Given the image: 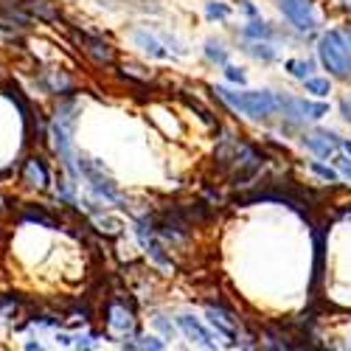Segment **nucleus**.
<instances>
[{"instance_id":"1","label":"nucleus","mask_w":351,"mask_h":351,"mask_svg":"<svg viewBox=\"0 0 351 351\" xmlns=\"http://www.w3.org/2000/svg\"><path fill=\"white\" fill-rule=\"evenodd\" d=\"M219 99L233 107L237 112H245L250 119H270L278 112V96L270 90H228V87H217Z\"/></svg>"},{"instance_id":"2","label":"nucleus","mask_w":351,"mask_h":351,"mask_svg":"<svg viewBox=\"0 0 351 351\" xmlns=\"http://www.w3.org/2000/svg\"><path fill=\"white\" fill-rule=\"evenodd\" d=\"M317 53L324 68L335 79H348L351 76V45L340 32H326L317 43Z\"/></svg>"},{"instance_id":"3","label":"nucleus","mask_w":351,"mask_h":351,"mask_svg":"<svg viewBox=\"0 0 351 351\" xmlns=\"http://www.w3.org/2000/svg\"><path fill=\"white\" fill-rule=\"evenodd\" d=\"M79 171L84 174L87 180H90V186H93V191L104 199V202H115V206H124V194L119 191V186L112 183V178L110 174H104V169H101V163H96L93 158H79Z\"/></svg>"},{"instance_id":"4","label":"nucleus","mask_w":351,"mask_h":351,"mask_svg":"<svg viewBox=\"0 0 351 351\" xmlns=\"http://www.w3.org/2000/svg\"><path fill=\"white\" fill-rule=\"evenodd\" d=\"M278 110L284 112V119L292 124H304V121H317L329 112V104H315L306 99H292V96H278Z\"/></svg>"},{"instance_id":"5","label":"nucleus","mask_w":351,"mask_h":351,"mask_svg":"<svg viewBox=\"0 0 351 351\" xmlns=\"http://www.w3.org/2000/svg\"><path fill=\"white\" fill-rule=\"evenodd\" d=\"M135 332V315L132 309H127V304L121 301H110L107 304V335L115 340H127Z\"/></svg>"},{"instance_id":"6","label":"nucleus","mask_w":351,"mask_h":351,"mask_svg":"<svg viewBox=\"0 0 351 351\" xmlns=\"http://www.w3.org/2000/svg\"><path fill=\"white\" fill-rule=\"evenodd\" d=\"M278 9L284 12V17L298 28V32H312L317 25L315 20V12H312V3L309 0H276Z\"/></svg>"},{"instance_id":"7","label":"nucleus","mask_w":351,"mask_h":351,"mask_svg":"<svg viewBox=\"0 0 351 351\" xmlns=\"http://www.w3.org/2000/svg\"><path fill=\"white\" fill-rule=\"evenodd\" d=\"M304 146H306V149H312L315 155H320V158H329V155H335L337 146H343V141H340L335 132L317 130V132L304 135Z\"/></svg>"},{"instance_id":"8","label":"nucleus","mask_w":351,"mask_h":351,"mask_svg":"<svg viewBox=\"0 0 351 351\" xmlns=\"http://www.w3.org/2000/svg\"><path fill=\"white\" fill-rule=\"evenodd\" d=\"M178 326L191 337V340H197L199 346H206V348H217V343H214V337H211V332L199 324L197 317H191V315H180L178 317Z\"/></svg>"},{"instance_id":"9","label":"nucleus","mask_w":351,"mask_h":351,"mask_svg":"<svg viewBox=\"0 0 351 351\" xmlns=\"http://www.w3.org/2000/svg\"><path fill=\"white\" fill-rule=\"evenodd\" d=\"M132 40H135V45L143 51V53H149V56H155V60H169V51L160 45V40L155 37V34H149V32H143V28H135L132 32Z\"/></svg>"},{"instance_id":"10","label":"nucleus","mask_w":351,"mask_h":351,"mask_svg":"<svg viewBox=\"0 0 351 351\" xmlns=\"http://www.w3.org/2000/svg\"><path fill=\"white\" fill-rule=\"evenodd\" d=\"M48 169L40 158H28L25 166H23V183H28L32 189H45L48 186Z\"/></svg>"},{"instance_id":"11","label":"nucleus","mask_w":351,"mask_h":351,"mask_svg":"<svg viewBox=\"0 0 351 351\" xmlns=\"http://www.w3.org/2000/svg\"><path fill=\"white\" fill-rule=\"evenodd\" d=\"M76 40L82 43V48H84L87 53H90L96 62H107V65L112 62V48H110L104 40H99V37H90V34H76Z\"/></svg>"},{"instance_id":"12","label":"nucleus","mask_w":351,"mask_h":351,"mask_svg":"<svg viewBox=\"0 0 351 351\" xmlns=\"http://www.w3.org/2000/svg\"><path fill=\"white\" fill-rule=\"evenodd\" d=\"M242 34L250 37V40H270L273 37V28L267 23H261V20H253V23H247L242 28Z\"/></svg>"},{"instance_id":"13","label":"nucleus","mask_w":351,"mask_h":351,"mask_svg":"<svg viewBox=\"0 0 351 351\" xmlns=\"http://www.w3.org/2000/svg\"><path fill=\"white\" fill-rule=\"evenodd\" d=\"M247 53L250 56H256V60H261V62H273L276 60V48L270 45V43H253V45H247Z\"/></svg>"},{"instance_id":"14","label":"nucleus","mask_w":351,"mask_h":351,"mask_svg":"<svg viewBox=\"0 0 351 351\" xmlns=\"http://www.w3.org/2000/svg\"><path fill=\"white\" fill-rule=\"evenodd\" d=\"M206 56H208L211 62H217V65H228V51H225V45L217 43V40H208V43H206Z\"/></svg>"},{"instance_id":"15","label":"nucleus","mask_w":351,"mask_h":351,"mask_svg":"<svg viewBox=\"0 0 351 351\" xmlns=\"http://www.w3.org/2000/svg\"><path fill=\"white\" fill-rule=\"evenodd\" d=\"M292 76H298V79H309V73L315 71V65L309 62V60H287V65H284Z\"/></svg>"},{"instance_id":"16","label":"nucleus","mask_w":351,"mask_h":351,"mask_svg":"<svg viewBox=\"0 0 351 351\" xmlns=\"http://www.w3.org/2000/svg\"><path fill=\"white\" fill-rule=\"evenodd\" d=\"M124 348H155V351H160L163 343L158 337H138V340H124Z\"/></svg>"},{"instance_id":"17","label":"nucleus","mask_w":351,"mask_h":351,"mask_svg":"<svg viewBox=\"0 0 351 351\" xmlns=\"http://www.w3.org/2000/svg\"><path fill=\"white\" fill-rule=\"evenodd\" d=\"M306 82V93L312 96H329V79H304Z\"/></svg>"},{"instance_id":"18","label":"nucleus","mask_w":351,"mask_h":351,"mask_svg":"<svg viewBox=\"0 0 351 351\" xmlns=\"http://www.w3.org/2000/svg\"><path fill=\"white\" fill-rule=\"evenodd\" d=\"M206 14H208L211 20H228V17H230V9H228L225 3H217V0H211V3L206 6Z\"/></svg>"},{"instance_id":"19","label":"nucleus","mask_w":351,"mask_h":351,"mask_svg":"<svg viewBox=\"0 0 351 351\" xmlns=\"http://www.w3.org/2000/svg\"><path fill=\"white\" fill-rule=\"evenodd\" d=\"M309 169L317 174L320 180H326V183H335V180H337V171L329 169V166H324V163H309Z\"/></svg>"},{"instance_id":"20","label":"nucleus","mask_w":351,"mask_h":351,"mask_svg":"<svg viewBox=\"0 0 351 351\" xmlns=\"http://www.w3.org/2000/svg\"><path fill=\"white\" fill-rule=\"evenodd\" d=\"M96 222L101 225V230H104V233H110V237H115V233L121 230V222H119V219H110V217L104 219V217H99Z\"/></svg>"},{"instance_id":"21","label":"nucleus","mask_w":351,"mask_h":351,"mask_svg":"<svg viewBox=\"0 0 351 351\" xmlns=\"http://www.w3.org/2000/svg\"><path fill=\"white\" fill-rule=\"evenodd\" d=\"M25 219H28V222H40V225H45V228H56V222H53L51 217L40 214V211H28V214H25Z\"/></svg>"},{"instance_id":"22","label":"nucleus","mask_w":351,"mask_h":351,"mask_svg":"<svg viewBox=\"0 0 351 351\" xmlns=\"http://www.w3.org/2000/svg\"><path fill=\"white\" fill-rule=\"evenodd\" d=\"M225 76H228L230 82H237V84H245V73H242L239 68H230V65H228V68H225Z\"/></svg>"},{"instance_id":"23","label":"nucleus","mask_w":351,"mask_h":351,"mask_svg":"<svg viewBox=\"0 0 351 351\" xmlns=\"http://www.w3.org/2000/svg\"><path fill=\"white\" fill-rule=\"evenodd\" d=\"M340 112H343V119L351 124V99H343L340 101Z\"/></svg>"},{"instance_id":"24","label":"nucleus","mask_w":351,"mask_h":351,"mask_svg":"<svg viewBox=\"0 0 351 351\" xmlns=\"http://www.w3.org/2000/svg\"><path fill=\"white\" fill-rule=\"evenodd\" d=\"M337 166H340V171L346 174V178L351 180V160H346V158H337Z\"/></svg>"},{"instance_id":"25","label":"nucleus","mask_w":351,"mask_h":351,"mask_svg":"<svg viewBox=\"0 0 351 351\" xmlns=\"http://www.w3.org/2000/svg\"><path fill=\"white\" fill-rule=\"evenodd\" d=\"M239 9H242L245 14H250V17H256V9H253L250 0H239Z\"/></svg>"},{"instance_id":"26","label":"nucleus","mask_w":351,"mask_h":351,"mask_svg":"<svg viewBox=\"0 0 351 351\" xmlns=\"http://www.w3.org/2000/svg\"><path fill=\"white\" fill-rule=\"evenodd\" d=\"M155 324H158V326H160V329H163V332H166V335H171V332H174V329H171V324H166V320H163V317H160V315H158V317H155Z\"/></svg>"},{"instance_id":"27","label":"nucleus","mask_w":351,"mask_h":351,"mask_svg":"<svg viewBox=\"0 0 351 351\" xmlns=\"http://www.w3.org/2000/svg\"><path fill=\"white\" fill-rule=\"evenodd\" d=\"M343 149H346V152L351 155V141H343Z\"/></svg>"},{"instance_id":"28","label":"nucleus","mask_w":351,"mask_h":351,"mask_svg":"<svg viewBox=\"0 0 351 351\" xmlns=\"http://www.w3.org/2000/svg\"><path fill=\"white\" fill-rule=\"evenodd\" d=\"M340 3H343L346 9H351V0H340Z\"/></svg>"},{"instance_id":"29","label":"nucleus","mask_w":351,"mask_h":351,"mask_svg":"<svg viewBox=\"0 0 351 351\" xmlns=\"http://www.w3.org/2000/svg\"><path fill=\"white\" fill-rule=\"evenodd\" d=\"M343 37H346V40H348V45H351V32H346V34H343Z\"/></svg>"}]
</instances>
